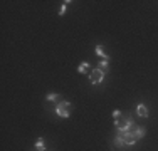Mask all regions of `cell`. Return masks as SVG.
Listing matches in <instances>:
<instances>
[{
    "label": "cell",
    "mask_w": 158,
    "mask_h": 151,
    "mask_svg": "<svg viewBox=\"0 0 158 151\" xmlns=\"http://www.w3.org/2000/svg\"><path fill=\"white\" fill-rule=\"evenodd\" d=\"M35 149H37V151H45L44 139H42V138H39V139H37V143H35Z\"/></svg>",
    "instance_id": "8"
},
{
    "label": "cell",
    "mask_w": 158,
    "mask_h": 151,
    "mask_svg": "<svg viewBox=\"0 0 158 151\" xmlns=\"http://www.w3.org/2000/svg\"><path fill=\"white\" fill-rule=\"evenodd\" d=\"M64 14H66V5H62L59 9V15H64Z\"/></svg>",
    "instance_id": "13"
},
{
    "label": "cell",
    "mask_w": 158,
    "mask_h": 151,
    "mask_svg": "<svg viewBox=\"0 0 158 151\" xmlns=\"http://www.w3.org/2000/svg\"><path fill=\"white\" fill-rule=\"evenodd\" d=\"M114 124H116L118 131H128V129H130L131 126L135 124V121H133V118H130V116H123V114H121V116L118 118L116 121H114Z\"/></svg>",
    "instance_id": "1"
},
{
    "label": "cell",
    "mask_w": 158,
    "mask_h": 151,
    "mask_svg": "<svg viewBox=\"0 0 158 151\" xmlns=\"http://www.w3.org/2000/svg\"><path fill=\"white\" fill-rule=\"evenodd\" d=\"M71 111H73V104L67 103V101H61L57 103V107H56V113L59 118H69Z\"/></svg>",
    "instance_id": "2"
},
{
    "label": "cell",
    "mask_w": 158,
    "mask_h": 151,
    "mask_svg": "<svg viewBox=\"0 0 158 151\" xmlns=\"http://www.w3.org/2000/svg\"><path fill=\"white\" fill-rule=\"evenodd\" d=\"M103 81H105V72L101 69L91 71V74H89V82L91 84H101Z\"/></svg>",
    "instance_id": "3"
},
{
    "label": "cell",
    "mask_w": 158,
    "mask_h": 151,
    "mask_svg": "<svg viewBox=\"0 0 158 151\" xmlns=\"http://www.w3.org/2000/svg\"><path fill=\"white\" fill-rule=\"evenodd\" d=\"M118 136H121L123 138V143H124V146H131V145H135L138 139L135 138V134H133L131 131H118Z\"/></svg>",
    "instance_id": "4"
},
{
    "label": "cell",
    "mask_w": 158,
    "mask_h": 151,
    "mask_svg": "<svg viewBox=\"0 0 158 151\" xmlns=\"http://www.w3.org/2000/svg\"><path fill=\"white\" fill-rule=\"evenodd\" d=\"M77 71H79L81 74L88 72V71H89V64H88V62H81V64H79V67H77Z\"/></svg>",
    "instance_id": "6"
},
{
    "label": "cell",
    "mask_w": 158,
    "mask_h": 151,
    "mask_svg": "<svg viewBox=\"0 0 158 151\" xmlns=\"http://www.w3.org/2000/svg\"><path fill=\"white\" fill-rule=\"evenodd\" d=\"M113 145H114V146H118V148H121V146H124V143H123V138H121V136H116V138H114V141H113Z\"/></svg>",
    "instance_id": "9"
},
{
    "label": "cell",
    "mask_w": 158,
    "mask_h": 151,
    "mask_svg": "<svg viewBox=\"0 0 158 151\" xmlns=\"http://www.w3.org/2000/svg\"><path fill=\"white\" fill-rule=\"evenodd\" d=\"M96 54H98L99 57H105L106 60L109 59V57H108L106 54H105V49H103V45H96Z\"/></svg>",
    "instance_id": "7"
},
{
    "label": "cell",
    "mask_w": 158,
    "mask_h": 151,
    "mask_svg": "<svg viewBox=\"0 0 158 151\" xmlns=\"http://www.w3.org/2000/svg\"><path fill=\"white\" fill-rule=\"evenodd\" d=\"M57 98H59L57 94H47V96H45V99H47V101H52V103H54V101H57Z\"/></svg>",
    "instance_id": "11"
},
{
    "label": "cell",
    "mask_w": 158,
    "mask_h": 151,
    "mask_svg": "<svg viewBox=\"0 0 158 151\" xmlns=\"http://www.w3.org/2000/svg\"><path fill=\"white\" fill-rule=\"evenodd\" d=\"M98 69H101L103 72H105V71H108V60H106V59L99 60V66H98Z\"/></svg>",
    "instance_id": "10"
},
{
    "label": "cell",
    "mask_w": 158,
    "mask_h": 151,
    "mask_svg": "<svg viewBox=\"0 0 158 151\" xmlns=\"http://www.w3.org/2000/svg\"><path fill=\"white\" fill-rule=\"evenodd\" d=\"M120 116H121V111H120V109H114V113H113V118H114V121H116Z\"/></svg>",
    "instance_id": "12"
},
{
    "label": "cell",
    "mask_w": 158,
    "mask_h": 151,
    "mask_svg": "<svg viewBox=\"0 0 158 151\" xmlns=\"http://www.w3.org/2000/svg\"><path fill=\"white\" fill-rule=\"evenodd\" d=\"M136 113H138V116L141 118H148V107L145 106V104H138V107H136Z\"/></svg>",
    "instance_id": "5"
}]
</instances>
